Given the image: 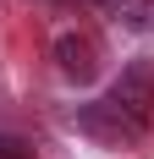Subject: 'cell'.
I'll return each instance as SVG.
<instances>
[{
  "instance_id": "obj_1",
  "label": "cell",
  "mask_w": 154,
  "mask_h": 159,
  "mask_svg": "<svg viewBox=\"0 0 154 159\" xmlns=\"http://www.w3.org/2000/svg\"><path fill=\"white\" fill-rule=\"evenodd\" d=\"M154 121V66H132L99 104L83 110V132L105 137V143H132Z\"/></svg>"
},
{
  "instance_id": "obj_2",
  "label": "cell",
  "mask_w": 154,
  "mask_h": 159,
  "mask_svg": "<svg viewBox=\"0 0 154 159\" xmlns=\"http://www.w3.org/2000/svg\"><path fill=\"white\" fill-rule=\"evenodd\" d=\"M83 6L116 16V22H127V28H154V0H83Z\"/></svg>"
},
{
  "instance_id": "obj_3",
  "label": "cell",
  "mask_w": 154,
  "mask_h": 159,
  "mask_svg": "<svg viewBox=\"0 0 154 159\" xmlns=\"http://www.w3.org/2000/svg\"><path fill=\"white\" fill-rule=\"evenodd\" d=\"M61 55H66V71H72V77H88L94 71V44H77V39H61Z\"/></svg>"
},
{
  "instance_id": "obj_4",
  "label": "cell",
  "mask_w": 154,
  "mask_h": 159,
  "mask_svg": "<svg viewBox=\"0 0 154 159\" xmlns=\"http://www.w3.org/2000/svg\"><path fill=\"white\" fill-rule=\"evenodd\" d=\"M0 159H28V143L22 137H0Z\"/></svg>"
}]
</instances>
